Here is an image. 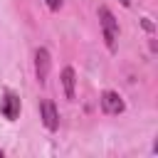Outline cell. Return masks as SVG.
Returning a JSON list of instances; mask_svg holds the SVG:
<instances>
[{
  "instance_id": "1",
  "label": "cell",
  "mask_w": 158,
  "mask_h": 158,
  "mask_svg": "<svg viewBox=\"0 0 158 158\" xmlns=\"http://www.w3.org/2000/svg\"><path fill=\"white\" fill-rule=\"evenodd\" d=\"M99 22H101V30H104V40H106V47L114 52L116 49V37H118V22L116 17L111 15L109 7H99Z\"/></svg>"
},
{
  "instance_id": "2",
  "label": "cell",
  "mask_w": 158,
  "mask_h": 158,
  "mask_svg": "<svg viewBox=\"0 0 158 158\" xmlns=\"http://www.w3.org/2000/svg\"><path fill=\"white\" fill-rule=\"evenodd\" d=\"M0 114L7 121H15L20 116V96L15 91H5V96L0 99Z\"/></svg>"
},
{
  "instance_id": "3",
  "label": "cell",
  "mask_w": 158,
  "mask_h": 158,
  "mask_svg": "<svg viewBox=\"0 0 158 158\" xmlns=\"http://www.w3.org/2000/svg\"><path fill=\"white\" fill-rule=\"evenodd\" d=\"M40 116H42V123H44L47 131H57V126H59V114H57V109H54V104H52L49 99H42V101H40Z\"/></svg>"
},
{
  "instance_id": "4",
  "label": "cell",
  "mask_w": 158,
  "mask_h": 158,
  "mask_svg": "<svg viewBox=\"0 0 158 158\" xmlns=\"http://www.w3.org/2000/svg\"><path fill=\"white\" fill-rule=\"evenodd\" d=\"M101 109H104V114L116 116V114H121V111L126 109V104H123V99H121L116 91H104V94H101Z\"/></svg>"
},
{
  "instance_id": "5",
  "label": "cell",
  "mask_w": 158,
  "mask_h": 158,
  "mask_svg": "<svg viewBox=\"0 0 158 158\" xmlns=\"http://www.w3.org/2000/svg\"><path fill=\"white\" fill-rule=\"evenodd\" d=\"M35 72H37V81L44 84L47 77H49V52L44 47H40L35 52Z\"/></svg>"
},
{
  "instance_id": "6",
  "label": "cell",
  "mask_w": 158,
  "mask_h": 158,
  "mask_svg": "<svg viewBox=\"0 0 158 158\" xmlns=\"http://www.w3.org/2000/svg\"><path fill=\"white\" fill-rule=\"evenodd\" d=\"M74 81H77L74 69H72V67H64V69H62V86H64V96H67L69 101H74Z\"/></svg>"
},
{
  "instance_id": "7",
  "label": "cell",
  "mask_w": 158,
  "mask_h": 158,
  "mask_svg": "<svg viewBox=\"0 0 158 158\" xmlns=\"http://www.w3.org/2000/svg\"><path fill=\"white\" fill-rule=\"evenodd\" d=\"M44 2H47L49 10H59V7H62V0H44Z\"/></svg>"
},
{
  "instance_id": "8",
  "label": "cell",
  "mask_w": 158,
  "mask_h": 158,
  "mask_svg": "<svg viewBox=\"0 0 158 158\" xmlns=\"http://www.w3.org/2000/svg\"><path fill=\"white\" fill-rule=\"evenodd\" d=\"M121 5H123V7H128V5H131V0H121Z\"/></svg>"
}]
</instances>
